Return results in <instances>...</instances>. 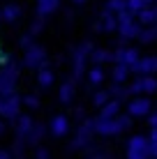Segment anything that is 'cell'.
I'll return each instance as SVG.
<instances>
[{
  "mask_svg": "<svg viewBox=\"0 0 157 159\" xmlns=\"http://www.w3.org/2000/svg\"><path fill=\"white\" fill-rule=\"evenodd\" d=\"M129 125H132V118L129 116H118L113 120L95 118V134H99V136H116V134H122L125 129H129Z\"/></svg>",
  "mask_w": 157,
  "mask_h": 159,
  "instance_id": "cell-1",
  "label": "cell"
},
{
  "mask_svg": "<svg viewBox=\"0 0 157 159\" xmlns=\"http://www.w3.org/2000/svg\"><path fill=\"white\" fill-rule=\"evenodd\" d=\"M95 136V118H83V122L79 125L76 136L72 141V150H81V148H88L90 141Z\"/></svg>",
  "mask_w": 157,
  "mask_h": 159,
  "instance_id": "cell-2",
  "label": "cell"
},
{
  "mask_svg": "<svg viewBox=\"0 0 157 159\" xmlns=\"http://www.w3.org/2000/svg\"><path fill=\"white\" fill-rule=\"evenodd\" d=\"M16 79H19V65H12V62H9L7 67L0 69V97L14 95Z\"/></svg>",
  "mask_w": 157,
  "mask_h": 159,
  "instance_id": "cell-3",
  "label": "cell"
},
{
  "mask_svg": "<svg viewBox=\"0 0 157 159\" xmlns=\"http://www.w3.org/2000/svg\"><path fill=\"white\" fill-rule=\"evenodd\" d=\"M21 111V97L16 95H9V97H0V118L2 120H14Z\"/></svg>",
  "mask_w": 157,
  "mask_h": 159,
  "instance_id": "cell-4",
  "label": "cell"
},
{
  "mask_svg": "<svg viewBox=\"0 0 157 159\" xmlns=\"http://www.w3.org/2000/svg\"><path fill=\"white\" fill-rule=\"evenodd\" d=\"M127 159H150L148 157V139L145 136H132L127 143Z\"/></svg>",
  "mask_w": 157,
  "mask_h": 159,
  "instance_id": "cell-5",
  "label": "cell"
},
{
  "mask_svg": "<svg viewBox=\"0 0 157 159\" xmlns=\"http://www.w3.org/2000/svg\"><path fill=\"white\" fill-rule=\"evenodd\" d=\"M44 60H46V48L39 46V44L28 46V48H25V53H23V65H25V67H30V69H39Z\"/></svg>",
  "mask_w": 157,
  "mask_h": 159,
  "instance_id": "cell-6",
  "label": "cell"
},
{
  "mask_svg": "<svg viewBox=\"0 0 157 159\" xmlns=\"http://www.w3.org/2000/svg\"><path fill=\"white\" fill-rule=\"evenodd\" d=\"M129 74L139 76H155L157 74V56H143L129 67Z\"/></svg>",
  "mask_w": 157,
  "mask_h": 159,
  "instance_id": "cell-7",
  "label": "cell"
},
{
  "mask_svg": "<svg viewBox=\"0 0 157 159\" xmlns=\"http://www.w3.org/2000/svg\"><path fill=\"white\" fill-rule=\"evenodd\" d=\"M150 111H153L150 97H134L127 104V116L129 118H145V116H150Z\"/></svg>",
  "mask_w": 157,
  "mask_h": 159,
  "instance_id": "cell-8",
  "label": "cell"
},
{
  "mask_svg": "<svg viewBox=\"0 0 157 159\" xmlns=\"http://www.w3.org/2000/svg\"><path fill=\"white\" fill-rule=\"evenodd\" d=\"M93 42H83L81 46L74 51V79H81L85 72V60H88L90 51H93Z\"/></svg>",
  "mask_w": 157,
  "mask_h": 159,
  "instance_id": "cell-9",
  "label": "cell"
},
{
  "mask_svg": "<svg viewBox=\"0 0 157 159\" xmlns=\"http://www.w3.org/2000/svg\"><path fill=\"white\" fill-rule=\"evenodd\" d=\"M120 106H122V102L109 99L104 106L99 108V116H97V118H102V120H113V118H118V116H120Z\"/></svg>",
  "mask_w": 157,
  "mask_h": 159,
  "instance_id": "cell-10",
  "label": "cell"
},
{
  "mask_svg": "<svg viewBox=\"0 0 157 159\" xmlns=\"http://www.w3.org/2000/svg\"><path fill=\"white\" fill-rule=\"evenodd\" d=\"M48 129H51V134L56 136V139H62V136L69 131V120H67V116H56V118L51 120V125H48Z\"/></svg>",
  "mask_w": 157,
  "mask_h": 159,
  "instance_id": "cell-11",
  "label": "cell"
},
{
  "mask_svg": "<svg viewBox=\"0 0 157 159\" xmlns=\"http://www.w3.org/2000/svg\"><path fill=\"white\" fill-rule=\"evenodd\" d=\"M136 23L139 25H145V28H155V23H157V7H145L141 9L136 16Z\"/></svg>",
  "mask_w": 157,
  "mask_h": 159,
  "instance_id": "cell-12",
  "label": "cell"
},
{
  "mask_svg": "<svg viewBox=\"0 0 157 159\" xmlns=\"http://www.w3.org/2000/svg\"><path fill=\"white\" fill-rule=\"evenodd\" d=\"M16 139H23L25 141V136L30 134V129H32V118L30 116H16Z\"/></svg>",
  "mask_w": 157,
  "mask_h": 159,
  "instance_id": "cell-13",
  "label": "cell"
},
{
  "mask_svg": "<svg viewBox=\"0 0 157 159\" xmlns=\"http://www.w3.org/2000/svg\"><path fill=\"white\" fill-rule=\"evenodd\" d=\"M21 14H23V9H21V5H16V2H9V5H5V7L0 9V16H2L5 23H14Z\"/></svg>",
  "mask_w": 157,
  "mask_h": 159,
  "instance_id": "cell-14",
  "label": "cell"
},
{
  "mask_svg": "<svg viewBox=\"0 0 157 159\" xmlns=\"http://www.w3.org/2000/svg\"><path fill=\"white\" fill-rule=\"evenodd\" d=\"M88 58H90V62H93V65H97V67H102L104 62H113L111 51H106V48H93Z\"/></svg>",
  "mask_w": 157,
  "mask_h": 159,
  "instance_id": "cell-15",
  "label": "cell"
},
{
  "mask_svg": "<svg viewBox=\"0 0 157 159\" xmlns=\"http://www.w3.org/2000/svg\"><path fill=\"white\" fill-rule=\"evenodd\" d=\"M97 30H104V32H113V30H118L116 14H111V12H106V9H104V14H102V23L97 25Z\"/></svg>",
  "mask_w": 157,
  "mask_h": 159,
  "instance_id": "cell-16",
  "label": "cell"
},
{
  "mask_svg": "<svg viewBox=\"0 0 157 159\" xmlns=\"http://www.w3.org/2000/svg\"><path fill=\"white\" fill-rule=\"evenodd\" d=\"M139 83H141V95H155L157 92V79L155 76H139Z\"/></svg>",
  "mask_w": 157,
  "mask_h": 159,
  "instance_id": "cell-17",
  "label": "cell"
},
{
  "mask_svg": "<svg viewBox=\"0 0 157 159\" xmlns=\"http://www.w3.org/2000/svg\"><path fill=\"white\" fill-rule=\"evenodd\" d=\"M58 5H60V0H37V14L48 16L58 9Z\"/></svg>",
  "mask_w": 157,
  "mask_h": 159,
  "instance_id": "cell-18",
  "label": "cell"
},
{
  "mask_svg": "<svg viewBox=\"0 0 157 159\" xmlns=\"http://www.w3.org/2000/svg\"><path fill=\"white\" fill-rule=\"evenodd\" d=\"M127 76H129V69L125 67V65H113V69H111L113 85H122L127 81Z\"/></svg>",
  "mask_w": 157,
  "mask_h": 159,
  "instance_id": "cell-19",
  "label": "cell"
},
{
  "mask_svg": "<svg viewBox=\"0 0 157 159\" xmlns=\"http://www.w3.org/2000/svg\"><path fill=\"white\" fill-rule=\"evenodd\" d=\"M58 99H60L62 104H72V99H74V81H65V83L60 85Z\"/></svg>",
  "mask_w": 157,
  "mask_h": 159,
  "instance_id": "cell-20",
  "label": "cell"
},
{
  "mask_svg": "<svg viewBox=\"0 0 157 159\" xmlns=\"http://www.w3.org/2000/svg\"><path fill=\"white\" fill-rule=\"evenodd\" d=\"M42 136H44V125H32L30 134L25 136V143H30V145H37V143L42 141Z\"/></svg>",
  "mask_w": 157,
  "mask_h": 159,
  "instance_id": "cell-21",
  "label": "cell"
},
{
  "mask_svg": "<svg viewBox=\"0 0 157 159\" xmlns=\"http://www.w3.org/2000/svg\"><path fill=\"white\" fill-rule=\"evenodd\" d=\"M53 81H56L53 69H39V74H37V83H39L42 88H51Z\"/></svg>",
  "mask_w": 157,
  "mask_h": 159,
  "instance_id": "cell-22",
  "label": "cell"
},
{
  "mask_svg": "<svg viewBox=\"0 0 157 159\" xmlns=\"http://www.w3.org/2000/svg\"><path fill=\"white\" fill-rule=\"evenodd\" d=\"M136 39L141 44H153L157 39V28H141V32H139Z\"/></svg>",
  "mask_w": 157,
  "mask_h": 159,
  "instance_id": "cell-23",
  "label": "cell"
},
{
  "mask_svg": "<svg viewBox=\"0 0 157 159\" xmlns=\"http://www.w3.org/2000/svg\"><path fill=\"white\" fill-rule=\"evenodd\" d=\"M88 81H90L93 85H99L102 81H104V69L97 67V65H93V67L88 69Z\"/></svg>",
  "mask_w": 157,
  "mask_h": 159,
  "instance_id": "cell-24",
  "label": "cell"
},
{
  "mask_svg": "<svg viewBox=\"0 0 157 159\" xmlns=\"http://www.w3.org/2000/svg\"><path fill=\"white\" fill-rule=\"evenodd\" d=\"M109 95H111V99L122 102V99H127V97H129V92H127L125 85H111L109 88Z\"/></svg>",
  "mask_w": 157,
  "mask_h": 159,
  "instance_id": "cell-25",
  "label": "cell"
},
{
  "mask_svg": "<svg viewBox=\"0 0 157 159\" xmlns=\"http://www.w3.org/2000/svg\"><path fill=\"white\" fill-rule=\"evenodd\" d=\"M125 9H127L125 0H109V2H106V12H111V14H120V12H125Z\"/></svg>",
  "mask_w": 157,
  "mask_h": 159,
  "instance_id": "cell-26",
  "label": "cell"
},
{
  "mask_svg": "<svg viewBox=\"0 0 157 159\" xmlns=\"http://www.w3.org/2000/svg\"><path fill=\"white\" fill-rule=\"evenodd\" d=\"M111 99V95H109V90H97L95 92V95H93V104H95V106L97 108H102V106H104V104L106 102H109Z\"/></svg>",
  "mask_w": 157,
  "mask_h": 159,
  "instance_id": "cell-27",
  "label": "cell"
},
{
  "mask_svg": "<svg viewBox=\"0 0 157 159\" xmlns=\"http://www.w3.org/2000/svg\"><path fill=\"white\" fill-rule=\"evenodd\" d=\"M125 5H127V12H129V14H134V16L141 12V9L148 7V5H145L143 0H125Z\"/></svg>",
  "mask_w": 157,
  "mask_h": 159,
  "instance_id": "cell-28",
  "label": "cell"
},
{
  "mask_svg": "<svg viewBox=\"0 0 157 159\" xmlns=\"http://www.w3.org/2000/svg\"><path fill=\"white\" fill-rule=\"evenodd\" d=\"M21 104H23V106H28V108H39V99H37L35 95H25L23 99H21Z\"/></svg>",
  "mask_w": 157,
  "mask_h": 159,
  "instance_id": "cell-29",
  "label": "cell"
},
{
  "mask_svg": "<svg viewBox=\"0 0 157 159\" xmlns=\"http://www.w3.org/2000/svg\"><path fill=\"white\" fill-rule=\"evenodd\" d=\"M44 23H46V19H44V16H37V19H35V23H32V25H30V35H32V37H35V35H37V32H39L42 28H44Z\"/></svg>",
  "mask_w": 157,
  "mask_h": 159,
  "instance_id": "cell-30",
  "label": "cell"
},
{
  "mask_svg": "<svg viewBox=\"0 0 157 159\" xmlns=\"http://www.w3.org/2000/svg\"><path fill=\"white\" fill-rule=\"evenodd\" d=\"M32 39H35V37H32L30 32H28V35H23V37H21V46H23V48H28V46H32V44H35Z\"/></svg>",
  "mask_w": 157,
  "mask_h": 159,
  "instance_id": "cell-31",
  "label": "cell"
},
{
  "mask_svg": "<svg viewBox=\"0 0 157 159\" xmlns=\"http://www.w3.org/2000/svg\"><path fill=\"white\" fill-rule=\"evenodd\" d=\"M148 157L157 159V143H148Z\"/></svg>",
  "mask_w": 157,
  "mask_h": 159,
  "instance_id": "cell-32",
  "label": "cell"
},
{
  "mask_svg": "<svg viewBox=\"0 0 157 159\" xmlns=\"http://www.w3.org/2000/svg\"><path fill=\"white\" fill-rule=\"evenodd\" d=\"M35 159H48V150H46V148H39L37 155H35Z\"/></svg>",
  "mask_w": 157,
  "mask_h": 159,
  "instance_id": "cell-33",
  "label": "cell"
},
{
  "mask_svg": "<svg viewBox=\"0 0 157 159\" xmlns=\"http://www.w3.org/2000/svg\"><path fill=\"white\" fill-rule=\"evenodd\" d=\"M148 122H150V129L157 127V113H150V116H148Z\"/></svg>",
  "mask_w": 157,
  "mask_h": 159,
  "instance_id": "cell-34",
  "label": "cell"
},
{
  "mask_svg": "<svg viewBox=\"0 0 157 159\" xmlns=\"http://www.w3.org/2000/svg\"><path fill=\"white\" fill-rule=\"evenodd\" d=\"M148 143H157V127L150 129V136H148Z\"/></svg>",
  "mask_w": 157,
  "mask_h": 159,
  "instance_id": "cell-35",
  "label": "cell"
},
{
  "mask_svg": "<svg viewBox=\"0 0 157 159\" xmlns=\"http://www.w3.org/2000/svg\"><path fill=\"white\" fill-rule=\"evenodd\" d=\"M0 159H14L12 157V150H0Z\"/></svg>",
  "mask_w": 157,
  "mask_h": 159,
  "instance_id": "cell-36",
  "label": "cell"
},
{
  "mask_svg": "<svg viewBox=\"0 0 157 159\" xmlns=\"http://www.w3.org/2000/svg\"><path fill=\"white\" fill-rule=\"evenodd\" d=\"M74 116H76V118H81V120H83V118H85V113H83V108H74Z\"/></svg>",
  "mask_w": 157,
  "mask_h": 159,
  "instance_id": "cell-37",
  "label": "cell"
},
{
  "mask_svg": "<svg viewBox=\"0 0 157 159\" xmlns=\"http://www.w3.org/2000/svg\"><path fill=\"white\" fill-rule=\"evenodd\" d=\"M5 129H7V125H5V120H2V118H0V136H2V134H5Z\"/></svg>",
  "mask_w": 157,
  "mask_h": 159,
  "instance_id": "cell-38",
  "label": "cell"
},
{
  "mask_svg": "<svg viewBox=\"0 0 157 159\" xmlns=\"http://www.w3.org/2000/svg\"><path fill=\"white\" fill-rule=\"evenodd\" d=\"M72 2H74V5H83L85 0H72Z\"/></svg>",
  "mask_w": 157,
  "mask_h": 159,
  "instance_id": "cell-39",
  "label": "cell"
},
{
  "mask_svg": "<svg viewBox=\"0 0 157 159\" xmlns=\"http://www.w3.org/2000/svg\"><path fill=\"white\" fill-rule=\"evenodd\" d=\"M143 2H145V5H148V7H150V2H155V0H143Z\"/></svg>",
  "mask_w": 157,
  "mask_h": 159,
  "instance_id": "cell-40",
  "label": "cell"
},
{
  "mask_svg": "<svg viewBox=\"0 0 157 159\" xmlns=\"http://www.w3.org/2000/svg\"><path fill=\"white\" fill-rule=\"evenodd\" d=\"M0 23H2V16H0Z\"/></svg>",
  "mask_w": 157,
  "mask_h": 159,
  "instance_id": "cell-41",
  "label": "cell"
},
{
  "mask_svg": "<svg viewBox=\"0 0 157 159\" xmlns=\"http://www.w3.org/2000/svg\"><path fill=\"white\" fill-rule=\"evenodd\" d=\"M155 2H157V0H155Z\"/></svg>",
  "mask_w": 157,
  "mask_h": 159,
  "instance_id": "cell-42",
  "label": "cell"
}]
</instances>
